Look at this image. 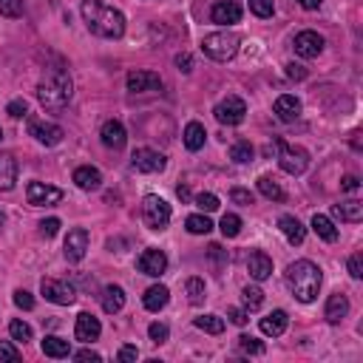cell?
<instances>
[{
	"label": "cell",
	"instance_id": "29",
	"mask_svg": "<svg viewBox=\"0 0 363 363\" xmlns=\"http://www.w3.org/2000/svg\"><path fill=\"white\" fill-rule=\"evenodd\" d=\"M40 346H43L45 357H68L71 355V344L65 341V338H60V335H45Z\"/></svg>",
	"mask_w": 363,
	"mask_h": 363
},
{
	"label": "cell",
	"instance_id": "49",
	"mask_svg": "<svg viewBox=\"0 0 363 363\" xmlns=\"http://www.w3.org/2000/svg\"><path fill=\"white\" fill-rule=\"evenodd\" d=\"M230 199H233L236 205H247V207H250V205H253V193L245 190V187H233V190H230Z\"/></svg>",
	"mask_w": 363,
	"mask_h": 363
},
{
	"label": "cell",
	"instance_id": "58",
	"mask_svg": "<svg viewBox=\"0 0 363 363\" xmlns=\"http://www.w3.org/2000/svg\"><path fill=\"white\" fill-rule=\"evenodd\" d=\"M298 6L307 9V12H318L324 6V0H298Z\"/></svg>",
	"mask_w": 363,
	"mask_h": 363
},
{
	"label": "cell",
	"instance_id": "60",
	"mask_svg": "<svg viewBox=\"0 0 363 363\" xmlns=\"http://www.w3.org/2000/svg\"><path fill=\"white\" fill-rule=\"evenodd\" d=\"M3 225H6V216H3V210H0V230H3Z\"/></svg>",
	"mask_w": 363,
	"mask_h": 363
},
{
	"label": "cell",
	"instance_id": "22",
	"mask_svg": "<svg viewBox=\"0 0 363 363\" xmlns=\"http://www.w3.org/2000/svg\"><path fill=\"white\" fill-rule=\"evenodd\" d=\"M346 315H349V298H346L344 293H335V295H329V301H326V309H324V318H326L329 324H341Z\"/></svg>",
	"mask_w": 363,
	"mask_h": 363
},
{
	"label": "cell",
	"instance_id": "16",
	"mask_svg": "<svg viewBox=\"0 0 363 363\" xmlns=\"http://www.w3.org/2000/svg\"><path fill=\"white\" fill-rule=\"evenodd\" d=\"M210 20L219 23V26H233V23L241 20V6L236 0H219V3H213V9H210Z\"/></svg>",
	"mask_w": 363,
	"mask_h": 363
},
{
	"label": "cell",
	"instance_id": "13",
	"mask_svg": "<svg viewBox=\"0 0 363 363\" xmlns=\"http://www.w3.org/2000/svg\"><path fill=\"white\" fill-rule=\"evenodd\" d=\"M136 270L142 276H151V278H159L165 270H167V256L156 247H148L139 258H136Z\"/></svg>",
	"mask_w": 363,
	"mask_h": 363
},
{
	"label": "cell",
	"instance_id": "11",
	"mask_svg": "<svg viewBox=\"0 0 363 363\" xmlns=\"http://www.w3.org/2000/svg\"><path fill=\"white\" fill-rule=\"evenodd\" d=\"M131 165L139 174H162L167 167V159L154 148H136L134 156H131Z\"/></svg>",
	"mask_w": 363,
	"mask_h": 363
},
{
	"label": "cell",
	"instance_id": "45",
	"mask_svg": "<svg viewBox=\"0 0 363 363\" xmlns=\"http://www.w3.org/2000/svg\"><path fill=\"white\" fill-rule=\"evenodd\" d=\"M148 335H151V341H154V344H165V341H167V335H171V329H167V324L154 321V324L148 326Z\"/></svg>",
	"mask_w": 363,
	"mask_h": 363
},
{
	"label": "cell",
	"instance_id": "27",
	"mask_svg": "<svg viewBox=\"0 0 363 363\" xmlns=\"http://www.w3.org/2000/svg\"><path fill=\"white\" fill-rule=\"evenodd\" d=\"M182 136H185V148L196 154V151H202V148H205L207 131H205V125H202V123H187V125H185V134H182Z\"/></svg>",
	"mask_w": 363,
	"mask_h": 363
},
{
	"label": "cell",
	"instance_id": "61",
	"mask_svg": "<svg viewBox=\"0 0 363 363\" xmlns=\"http://www.w3.org/2000/svg\"><path fill=\"white\" fill-rule=\"evenodd\" d=\"M0 139H3V131H0Z\"/></svg>",
	"mask_w": 363,
	"mask_h": 363
},
{
	"label": "cell",
	"instance_id": "32",
	"mask_svg": "<svg viewBox=\"0 0 363 363\" xmlns=\"http://www.w3.org/2000/svg\"><path fill=\"white\" fill-rule=\"evenodd\" d=\"M258 190H261V196L270 199V202H284V199H287L284 187H281L278 179H273V176H258Z\"/></svg>",
	"mask_w": 363,
	"mask_h": 363
},
{
	"label": "cell",
	"instance_id": "14",
	"mask_svg": "<svg viewBox=\"0 0 363 363\" xmlns=\"http://www.w3.org/2000/svg\"><path fill=\"white\" fill-rule=\"evenodd\" d=\"M295 54L304 57V60H312V57H318L324 52V37L318 32H301L295 34Z\"/></svg>",
	"mask_w": 363,
	"mask_h": 363
},
{
	"label": "cell",
	"instance_id": "4",
	"mask_svg": "<svg viewBox=\"0 0 363 363\" xmlns=\"http://www.w3.org/2000/svg\"><path fill=\"white\" fill-rule=\"evenodd\" d=\"M238 34H233V32H213V34H207L205 40H202V52L210 57V60H216V63H227V60H233L236 57V52H238Z\"/></svg>",
	"mask_w": 363,
	"mask_h": 363
},
{
	"label": "cell",
	"instance_id": "5",
	"mask_svg": "<svg viewBox=\"0 0 363 363\" xmlns=\"http://www.w3.org/2000/svg\"><path fill=\"white\" fill-rule=\"evenodd\" d=\"M276 148H278V165L281 171L289 176H301L307 167H309V154L298 145H289L284 139H276Z\"/></svg>",
	"mask_w": 363,
	"mask_h": 363
},
{
	"label": "cell",
	"instance_id": "53",
	"mask_svg": "<svg viewBox=\"0 0 363 363\" xmlns=\"http://www.w3.org/2000/svg\"><path fill=\"white\" fill-rule=\"evenodd\" d=\"M227 318H230V321H233L236 326H245V324H247V312H245V309H236V307H233V309H227Z\"/></svg>",
	"mask_w": 363,
	"mask_h": 363
},
{
	"label": "cell",
	"instance_id": "46",
	"mask_svg": "<svg viewBox=\"0 0 363 363\" xmlns=\"http://www.w3.org/2000/svg\"><path fill=\"white\" fill-rule=\"evenodd\" d=\"M17 360H20V352L9 341H0V363H17Z\"/></svg>",
	"mask_w": 363,
	"mask_h": 363
},
{
	"label": "cell",
	"instance_id": "38",
	"mask_svg": "<svg viewBox=\"0 0 363 363\" xmlns=\"http://www.w3.org/2000/svg\"><path fill=\"white\" fill-rule=\"evenodd\" d=\"M241 298H245V307L247 312H256L264 307V293H261V287H245V293H241Z\"/></svg>",
	"mask_w": 363,
	"mask_h": 363
},
{
	"label": "cell",
	"instance_id": "1",
	"mask_svg": "<svg viewBox=\"0 0 363 363\" xmlns=\"http://www.w3.org/2000/svg\"><path fill=\"white\" fill-rule=\"evenodd\" d=\"M83 20L91 34L105 37V40H119L125 34V14L103 3V0H83Z\"/></svg>",
	"mask_w": 363,
	"mask_h": 363
},
{
	"label": "cell",
	"instance_id": "34",
	"mask_svg": "<svg viewBox=\"0 0 363 363\" xmlns=\"http://www.w3.org/2000/svg\"><path fill=\"white\" fill-rule=\"evenodd\" d=\"M253 156H256V148L247 142V139H241V142H236L233 148H230V159L233 162H238V165H247V162H253Z\"/></svg>",
	"mask_w": 363,
	"mask_h": 363
},
{
	"label": "cell",
	"instance_id": "19",
	"mask_svg": "<svg viewBox=\"0 0 363 363\" xmlns=\"http://www.w3.org/2000/svg\"><path fill=\"white\" fill-rule=\"evenodd\" d=\"M273 111H276V116L281 119V123H295V119L301 116V100L293 94H281L276 100V105H273Z\"/></svg>",
	"mask_w": 363,
	"mask_h": 363
},
{
	"label": "cell",
	"instance_id": "51",
	"mask_svg": "<svg viewBox=\"0 0 363 363\" xmlns=\"http://www.w3.org/2000/svg\"><path fill=\"white\" fill-rule=\"evenodd\" d=\"M349 276L352 278H363V256L360 253L349 256Z\"/></svg>",
	"mask_w": 363,
	"mask_h": 363
},
{
	"label": "cell",
	"instance_id": "15",
	"mask_svg": "<svg viewBox=\"0 0 363 363\" xmlns=\"http://www.w3.org/2000/svg\"><path fill=\"white\" fill-rule=\"evenodd\" d=\"M100 139H103L105 148H111V151H123V148H125V142H128V136H125V125L119 123V119H108V123H103V128H100Z\"/></svg>",
	"mask_w": 363,
	"mask_h": 363
},
{
	"label": "cell",
	"instance_id": "24",
	"mask_svg": "<svg viewBox=\"0 0 363 363\" xmlns=\"http://www.w3.org/2000/svg\"><path fill=\"white\" fill-rule=\"evenodd\" d=\"M74 185L80 187V190H100L103 187V174L96 171V167H91V165H83V167H77L74 171Z\"/></svg>",
	"mask_w": 363,
	"mask_h": 363
},
{
	"label": "cell",
	"instance_id": "18",
	"mask_svg": "<svg viewBox=\"0 0 363 363\" xmlns=\"http://www.w3.org/2000/svg\"><path fill=\"white\" fill-rule=\"evenodd\" d=\"M156 88H162V77L156 71H131L128 74L131 94H145V91H156Z\"/></svg>",
	"mask_w": 363,
	"mask_h": 363
},
{
	"label": "cell",
	"instance_id": "35",
	"mask_svg": "<svg viewBox=\"0 0 363 363\" xmlns=\"http://www.w3.org/2000/svg\"><path fill=\"white\" fill-rule=\"evenodd\" d=\"M185 289H187V301L193 304V307H199V304H205V281L202 278H187V284H185Z\"/></svg>",
	"mask_w": 363,
	"mask_h": 363
},
{
	"label": "cell",
	"instance_id": "54",
	"mask_svg": "<svg viewBox=\"0 0 363 363\" xmlns=\"http://www.w3.org/2000/svg\"><path fill=\"white\" fill-rule=\"evenodd\" d=\"M176 65H179V71L190 74V71H193V57L190 54H176Z\"/></svg>",
	"mask_w": 363,
	"mask_h": 363
},
{
	"label": "cell",
	"instance_id": "9",
	"mask_svg": "<svg viewBox=\"0 0 363 363\" xmlns=\"http://www.w3.org/2000/svg\"><path fill=\"white\" fill-rule=\"evenodd\" d=\"M26 199L34 207H54V205L63 202V190L54 187V185H45V182H29Z\"/></svg>",
	"mask_w": 363,
	"mask_h": 363
},
{
	"label": "cell",
	"instance_id": "28",
	"mask_svg": "<svg viewBox=\"0 0 363 363\" xmlns=\"http://www.w3.org/2000/svg\"><path fill=\"white\" fill-rule=\"evenodd\" d=\"M100 301H103V309L108 312V315H114V312H119V309L125 307V289L111 284V287H105V289H103Z\"/></svg>",
	"mask_w": 363,
	"mask_h": 363
},
{
	"label": "cell",
	"instance_id": "52",
	"mask_svg": "<svg viewBox=\"0 0 363 363\" xmlns=\"http://www.w3.org/2000/svg\"><path fill=\"white\" fill-rule=\"evenodd\" d=\"M287 77H289V80H307V68H304V65H295V63H289V65H287Z\"/></svg>",
	"mask_w": 363,
	"mask_h": 363
},
{
	"label": "cell",
	"instance_id": "26",
	"mask_svg": "<svg viewBox=\"0 0 363 363\" xmlns=\"http://www.w3.org/2000/svg\"><path fill=\"white\" fill-rule=\"evenodd\" d=\"M287 324H289V318H287V312L284 309H273L267 318H261V332L264 335H270V338H278V335H284L287 332Z\"/></svg>",
	"mask_w": 363,
	"mask_h": 363
},
{
	"label": "cell",
	"instance_id": "50",
	"mask_svg": "<svg viewBox=\"0 0 363 363\" xmlns=\"http://www.w3.org/2000/svg\"><path fill=\"white\" fill-rule=\"evenodd\" d=\"M14 304L20 309H34V295L26 293V289H17V293H14Z\"/></svg>",
	"mask_w": 363,
	"mask_h": 363
},
{
	"label": "cell",
	"instance_id": "40",
	"mask_svg": "<svg viewBox=\"0 0 363 363\" xmlns=\"http://www.w3.org/2000/svg\"><path fill=\"white\" fill-rule=\"evenodd\" d=\"M9 335H12V341L26 344V341H32V326L26 321H12L9 324Z\"/></svg>",
	"mask_w": 363,
	"mask_h": 363
},
{
	"label": "cell",
	"instance_id": "59",
	"mask_svg": "<svg viewBox=\"0 0 363 363\" xmlns=\"http://www.w3.org/2000/svg\"><path fill=\"white\" fill-rule=\"evenodd\" d=\"M176 196H179L182 202H187V199H190V190H187V185H179V187H176Z\"/></svg>",
	"mask_w": 363,
	"mask_h": 363
},
{
	"label": "cell",
	"instance_id": "12",
	"mask_svg": "<svg viewBox=\"0 0 363 363\" xmlns=\"http://www.w3.org/2000/svg\"><path fill=\"white\" fill-rule=\"evenodd\" d=\"M63 253L71 264H80L88 253V230L85 227H74V230H68L65 236V245H63Z\"/></svg>",
	"mask_w": 363,
	"mask_h": 363
},
{
	"label": "cell",
	"instance_id": "21",
	"mask_svg": "<svg viewBox=\"0 0 363 363\" xmlns=\"http://www.w3.org/2000/svg\"><path fill=\"white\" fill-rule=\"evenodd\" d=\"M167 301H171V289H167L165 284H154L145 289V295H142V304L148 312H159L167 307Z\"/></svg>",
	"mask_w": 363,
	"mask_h": 363
},
{
	"label": "cell",
	"instance_id": "41",
	"mask_svg": "<svg viewBox=\"0 0 363 363\" xmlns=\"http://www.w3.org/2000/svg\"><path fill=\"white\" fill-rule=\"evenodd\" d=\"M238 349L245 355H264V344L258 341V338H253V335H241L238 338Z\"/></svg>",
	"mask_w": 363,
	"mask_h": 363
},
{
	"label": "cell",
	"instance_id": "39",
	"mask_svg": "<svg viewBox=\"0 0 363 363\" xmlns=\"http://www.w3.org/2000/svg\"><path fill=\"white\" fill-rule=\"evenodd\" d=\"M207 261L213 264L216 273H222L227 267V250H222V245H210L207 247Z\"/></svg>",
	"mask_w": 363,
	"mask_h": 363
},
{
	"label": "cell",
	"instance_id": "48",
	"mask_svg": "<svg viewBox=\"0 0 363 363\" xmlns=\"http://www.w3.org/2000/svg\"><path fill=\"white\" fill-rule=\"evenodd\" d=\"M60 227H63V222H60V219H45V222H40V236L52 238V236H57V233H60Z\"/></svg>",
	"mask_w": 363,
	"mask_h": 363
},
{
	"label": "cell",
	"instance_id": "44",
	"mask_svg": "<svg viewBox=\"0 0 363 363\" xmlns=\"http://www.w3.org/2000/svg\"><path fill=\"white\" fill-rule=\"evenodd\" d=\"M0 14L3 17H20L23 14V0H0Z\"/></svg>",
	"mask_w": 363,
	"mask_h": 363
},
{
	"label": "cell",
	"instance_id": "47",
	"mask_svg": "<svg viewBox=\"0 0 363 363\" xmlns=\"http://www.w3.org/2000/svg\"><path fill=\"white\" fill-rule=\"evenodd\" d=\"M6 114L12 116V119H23L29 114V105H26V100H12L9 105H6Z\"/></svg>",
	"mask_w": 363,
	"mask_h": 363
},
{
	"label": "cell",
	"instance_id": "10",
	"mask_svg": "<svg viewBox=\"0 0 363 363\" xmlns=\"http://www.w3.org/2000/svg\"><path fill=\"white\" fill-rule=\"evenodd\" d=\"M29 136H34L40 145L52 148V145H60L65 131L54 123H45V119H37V116H29Z\"/></svg>",
	"mask_w": 363,
	"mask_h": 363
},
{
	"label": "cell",
	"instance_id": "7",
	"mask_svg": "<svg viewBox=\"0 0 363 363\" xmlns=\"http://www.w3.org/2000/svg\"><path fill=\"white\" fill-rule=\"evenodd\" d=\"M40 293L45 295V301L60 304V307H71V304H74V298H77V289H74V284L60 281V278H43V284H40Z\"/></svg>",
	"mask_w": 363,
	"mask_h": 363
},
{
	"label": "cell",
	"instance_id": "8",
	"mask_svg": "<svg viewBox=\"0 0 363 363\" xmlns=\"http://www.w3.org/2000/svg\"><path fill=\"white\" fill-rule=\"evenodd\" d=\"M216 119H219L222 125H241L245 123V116H247V103L241 100V96H225V100L213 108Z\"/></svg>",
	"mask_w": 363,
	"mask_h": 363
},
{
	"label": "cell",
	"instance_id": "56",
	"mask_svg": "<svg viewBox=\"0 0 363 363\" xmlns=\"http://www.w3.org/2000/svg\"><path fill=\"white\" fill-rule=\"evenodd\" d=\"M341 187H344V190H349V193H355V190L360 187V179L349 174V176H344V179H341Z\"/></svg>",
	"mask_w": 363,
	"mask_h": 363
},
{
	"label": "cell",
	"instance_id": "43",
	"mask_svg": "<svg viewBox=\"0 0 363 363\" xmlns=\"http://www.w3.org/2000/svg\"><path fill=\"white\" fill-rule=\"evenodd\" d=\"M196 205L202 213H213V210H219V196H216V193H199Z\"/></svg>",
	"mask_w": 363,
	"mask_h": 363
},
{
	"label": "cell",
	"instance_id": "20",
	"mask_svg": "<svg viewBox=\"0 0 363 363\" xmlns=\"http://www.w3.org/2000/svg\"><path fill=\"white\" fill-rule=\"evenodd\" d=\"M247 273L256 281H267L273 276V258L267 253H261V250L250 253V258H247Z\"/></svg>",
	"mask_w": 363,
	"mask_h": 363
},
{
	"label": "cell",
	"instance_id": "31",
	"mask_svg": "<svg viewBox=\"0 0 363 363\" xmlns=\"http://www.w3.org/2000/svg\"><path fill=\"white\" fill-rule=\"evenodd\" d=\"M312 230H315V236L318 238H324V241H338V227H335V222L329 219V216H324V213H315L312 216Z\"/></svg>",
	"mask_w": 363,
	"mask_h": 363
},
{
	"label": "cell",
	"instance_id": "23",
	"mask_svg": "<svg viewBox=\"0 0 363 363\" xmlns=\"http://www.w3.org/2000/svg\"><path fill=\"white\" fill-rule=\"evenodd\" d=\"M17 182V159L9 151H0V190H12Z\"/></svg>",
	"mask_w": 363,
	"mask_h": 363
},
{
	"label": "cell",
	"instance_id": "6",
	"mask_svg": "<svg viewBox=\"0 0 363 363\" xmlns=\"http://www.w3.org/2000/svg\"><path fill=\"white\" fill-rule=\"evenodd\" d=\"M142 222L148 230H165L171 225V205L159 196H154V193L145 196L142 199Z\"/></svg>",
	"mask_w": 363,
	"mask_h": 363
},
{
	"label": "cell",
	"instance_id": "33",
	"mask_svg": "<svg viewBox=\"0 0 363 363\" xmlns=\"http://www.w3.org/2000/svg\"><path fill=\"white\" fill-rule=\"evenodd\" d=\"M185 227H187V233H193V236H207V233L213 230V222L207 219L205 213H193V216H187V219H185Z\"/></svg>",
	"mask_w": 363,
	"mask_h": 363
},
{
	"label": "cell",
	"instance_id": "2",
	"mask_svg": "<svg viewBox=\"0 0 363 363\" xmlns=\"http://www.w3.org/2000/svg\"><path fill=\"white\" fill-rule=\"evenodd\" d=\"M284 281L289 287V293H293L301 304H312L318 298V289H321V267L318 264H312L309 258H301V261H293L284 273Z\"/></svg>",
	"mask_w": 363,
	"mask_h": 363
},
{
	"label": "cell",
	"instance_id": "37",
	"mask_svg": "<svg viewBox=\"0 0 363 363\" xmlns=\"http://www.w3.org/2000/svg\"><path fill=\"white\" fill-rule=\"evenodd\" d=\"M219 230H222L225 238H236V236L241 233V216H236V213H225V216H222Z\"/></svg>",
	"mask_w": 363,
	"mask_h": 363
},
{
	"label": "cell",
	"instance_id": "30",
	"mask_svg": "<svg viewBox=\"0 0 363 363\" xmlns=\"http://www.w3.org/2000/svg\"><path fill=\"white\" fill-rule=\"evenodd\" d=\"M332 213H335L341 222H352V225H357V222L363 219V205H360L357 199H349V202L335 205V207H332Z\"/></svg>",
	"mask_w": 363,
	"mask_h": 363
},
{
	"label": "cell",
	"instance_id": "42",
	"mask_svg": "<svg viewBox=\"0 0 363 363\" xmlns=\"http://www.w3.org/2000/svg\"><path fill=\"white\" fill-rule=\"evenodd\" d=\"M250 12H253L256 17H273L276 0H250Z\"/></svg>",
	"mask_w": 363,
	"mask_h": 363
},
{
	"label": "cell",
	"instance_id": "25",
	"mask_svg": "<svg viewBox=\"0 0 363 363\" xmlns=\"http://www.w3.org/2000/svg\"><path fill=\"white\" fill-rule=\"evenodd\" d=\"M278 227H281V233L287 236V241L289 245H304V238H307V227L295 219V216H281L278 219Z\"/></svg>",
	"mask_w": 363,
	"mask_h": 363
},
{
	"label": "cell",
	"instance_id": "57",
	"mask_svg": "<svg viewBox=\"0 0 363 363\" xmlns=\"http://www.w3.org/2000/svg\"><path fill=\"white\" fill-rule=\"evenodd\" d=\"M74 360H94V363H96V360H103V355L94 352V349H83V352L74 355Z\"/></svg>",
	"mask_w": 363,
	"mask_h": 363
},
{
	"label": "cell",
	"instance_id": "3",
	"mask_svg": "<svg viewBox=\"0 0 363 363\" xmlns=\"http://www.w3.org/2000/svg\"><path fill=\"white\" fill-rule=\"evenodd\" d=\"M71 94H74V83H71L68 71L63 68L45 71V77L37 83V100L45 108H63L71 100Z\"/></svg>",
	"mask_w": 363,
	"mask_h": 363
},
{
	"label": "cell",
	"instance_id": "55",
	"mask_svg": "<svg viewBox=\"0 0 363 363\" xmlns=\"http://www.w3.org/2000/svg\"><path fill=\"white\" fill-rule=\"evenodd\" d=\"M116 357L123 360V363H128V360H136V357H139V352H136V346H123Z\"/></svg>",
	"mask_w": 363,
	"mask_h": 363
},
{
	"label": "cell",
	"instance_id": "36",
	"mask_svg": "<svg viewBox=\"0 0 363 363\" xmlns=\"http://www.w3.org/2000/svg\"><path fill=\"white\" fill-rule=\"evenodd\" d=\"M196 326L202 332H207V335H222L225 332V318H219V315H199Z\"/></svg>",
	"mask_w": 363,
	"mask_h": 363
},
{
	"label": "cell",
	"instance_id": "17",
	"mask_svg": "<svg viewBox=\"0 0 363 363\" xmlns=\"http://www.w3.org/2000/svg\"><path fill=\"white\" fill-rule=\"evenodd\" d=\"M100 332H103L100 318H94L91 312H80L77 324H74V338H77V341L91 344V341H96V338H100Z\"/></svg>",
	"mask_w": 363,
	"mask_h": 363
}]
</instances>
